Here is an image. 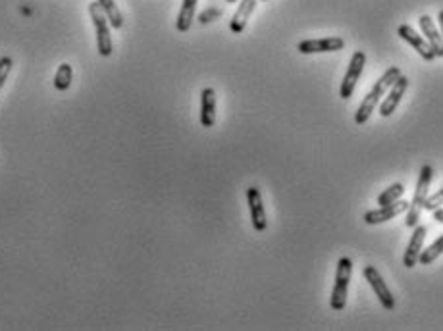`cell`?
Segmentation results:
<instances>
[{
    "label": "cell",
    "mask_w": 443,
    "mask_h": 331,
    "mask_svg": "<svg viewBox=\"0 0 443 331\" xmlns=\"http://www.w3.org/2000/svg\"><path fill=\"white\" fill-rule=\"evenodd\" d=\"M89 14H91V20H93V25H95L96 31V49H99V54L101 56H110L112 54V37H110V22L104 10L96 2H91L89 4Z\"/></svg>",
    "instance_id": "obj_4"
},
{
    "label": "cell",
    "mask_w": 443,
    "mask_h": 331,
    "mask_svg": "<svg viewBox=\"0 0 443 331\" xmlns=\"http://www.w3.org/2000/svg\"><path fill=\"white\" fill-rule=\"evenodd\" d=\"M225 2H230V4H233V2H237V0H225Z\"/></svg>",
    "instance_id": "obj_26"
},
{
    "label": "cell",
    "mask_w": 443,
    "mask_h": 331,
    "mask_svg": "<svg viewBox=\"0 0 443 331\" xmlns=\"http://www.w3.org/2000/svg\"><path fill=\"white\" fill-rule=\"evenodd\" d=\"M426 227L424 225H416L413 227V235H411V241H408V246L405 254H403V266L405 268H414L418 264V256H420L422 246H424V239H426Z\"/></svg>",
    "instance_id": "obj_12"
},
{
    "label": "cell",
    "mask_w": 443,
    "mask_h": 331,
    "mask_svg": "<svg viewBox=\"0 0 443 331\" xmlns=\"http://www.w3.org/2000/svg\"><path fill=\"white\" fill-rule=\"evenodd\" d=\"M364 64H366V54H364L363 51H356L355 54L351 56L347 73H345V77H343L342 81V87H339V96H342L343 101L351 99L353 93H355L356 83L361 80V75H363Z\"/></svg>",
    "instance_id": "obj_5"
},
{
    "label": "cell",
    "mask_w": 443,
    "mask_h": 331,
    "mask_svg": "<svg viewBox=\"0 0 443 331\" xmlns=\"http://www.w3.org/2000/svg\"><path fill=\"white\" fill-rule=\"evenodd\" d=\"M443 204V187L437 191V193H434L432 196H428L426 199V204H424V208L430 210V212H434L436 208H439Z\"/></svg>",
    "instance_id": "obj_23"
},
{
    "label": "cell",
    "mask_w": 443,
    "mask_h": 331,
    "mask_svg": "<svg viewBox=\"0 0 443 331\" xmlns=\"http://www.w3.org/2000/svg\"><path fill=\"white\" fill-rule=\"evenodd\" d=\"M261 2H268V0H261Z\"/></svg>",
    "instance_id": "obj_27"
},
{
    "label": "cell",
    "mask_w": 443,
    "mask_h": 331,
    "mask_svg": "<svg viewBox=\"0 0 443 331\" xmlns=\"http://www.w3.org/2000/svg\"><path fill=\"white\" fill-rule=\"evenodd\" d=\"M216 123V91L206 87L201 93V125L212 127Z\"/></svg>",
    "instance_id": "obj_13"
},
{
    "label": "cell",
    "mask_w": 443,
    "mask_h": 331,
    "mask_svg": "<svg viewBox=\"0 0 443 331\" xmlns=\"http://www.w3.org/2000/svg\"><path fill=\"white\" fill-rule=\"evenodd\" d=\"M99 4L102 6L104 10V14L108 18L110 25L114 29H120L124 25V18H122V12H120V8L114 0H99Z\"/></svg>",
    "instance_id": "obj_17"
},
{
    "label": "cell",
    "mask_w": 443,
    "mask_h": 331,
    "mask_svg": "<svg viewBox=\"0 0 443 331\" xmlns=\"http://www.w3.org/2000/svg\"><path fill=\"white\" fill-rule=\"evenodd\" d=\"M437 22H439V27H442V39H443V10L439 12V15H437Z\"/></svg>",
    "instance_id": "obj_25"
},
{
    "label": "cell",
    "mask_w": 443,
    "mask_h": 331,
    "mask_svg": "<svg viewBox=\"0 0 443 331\" xmlns=\"http://www.w3.org/2000/svg\"><path fill=\"white\" fill-rule=\"evenodd\" d=\"M442 254H443V235H439V237H437L436 241L428 246V249H422L420 256H418V264H422V266H428V264H432V262H434L437 256H442Z\"/></svg>",
    "instance_id": "obj_18"
},
{
    "label": "cell",
    "mask_w": 443,
    "mask_h": 331,
    "mask_svg": "<svg viewBox=\"0 0 443 331\" xmlns=\"http://www.w3.org/2000/svg\"><path fill=\"white\" fill-rule=\"evenodd\" d=\"M351 274H353V262L347 256H343L337 262L335 268V283L332 296H330V306L335 312H342L347 304V293H349V281H351Z\"/></svg>",
    "instance_id": "obj_3"
},
{
    "label": "cell",
    "mask_w": 443,
    "mask_h": 331,
    "mask_svg": "<svg viewBox=\"0 0 443 331\" xmlns=\"http://www.w3.org/2000/svg\"><path fill=\"white\" fill-rule=\"evenodd\" d=\"M403 193H405L403 183H393L392 187H387L384 193H380L378 204L380 206H385V204H392V202L399 201L401 196H403Z\"/></svg>",
    "instance_id": "obj_20"
},
{
    "label": "cell",
    "mask_w": 443,
    "mask_h": 331,
    "mask_svg": "<svg viewBox=\"0 0 443 331\" xmlns=\"http://www.w3.org/2000/svg\"><path fill=\"white\" fill-rule=\"evenodd\" d=\"M254 8H256V0H241V4L237 6L232 22H230V31H232L233 35H241L245 31L249 18L254 12Z\"/></svg>",
    "instance_id": "obj_14"
},
{
    "label": "cell",
    "mask_w": 443,
    "mask_h": 331,
    "mask_svg": "<svg viewBox=\"0 0 443 331\" xmlns=\"http://www.w3.org/2000/svg\"><path fill=\"white\" fill-rule=\"evenodd\" d=\"M73 80V70L70 64H60L58 70H56V75H54V89L56 91H68L70 85H72Z\"/></svg>",
    "instance_id": "obj_19"
},
{
    "label": "cell",
    "mask_w": 443,
    "mask_h": 331,
    "mask_svg": "<svg viewBox=\"0 0 443 331\" xmlns=\"http://www.w3.org/2000/svg\"><path fill=\"white\" fill-rule=\"evenodd\" d=\"M418 25H420V31L424 33V37H426V41H428L430 46H432V51H434L436 58L443 56V39L442 35H439V31H437L436 25H434V20H432L430 15H422L420 20H418Z\"/></svg>",
    "instance_id": "obj_15"
},
{
    "label": "cell",
    "mask_w": 443,
    "mask_h": 331,
    "mask_svg": "<svg viewBox=\"0 0 443 331\" xmlns=\"http://www.w3.org/2000/svg\"><path fill=\"white\" fill-rule=\"evenodd\" d=\"M408 202L407 201H395L392 204H385V206H380L376 210H370L364 214V222L368 225H376V223L389 222L393 218L401 216L403 212H407Z\"/></svg>",
    "instance_id": "obj_10"
},
{
    "label": "cell",
    "mask_w": 443,
    "mask_h": 331,
    "mask_svg": "<svg viewBox=\"0 0 443 331\" xmlns=\"http://www.w3.org/2000/svg\"><path fill=\"white\" fill-rule=\"evenodd\" d=\"M397 35L403 39V41H407L413 49H416V52L420 54L426 62H432L434 58H436V54H434V51H432V46H430V43L424 39V37H420L416 31H414L411 25H399V29H397Z\"/></svg>",
    "instance_id": "obj_11"
},
{
    "label": "cell",
    "mask_w": 443,
    "mask_h": 331,
    "mask_svg": "<svg viewBox=\"0 0 443 331\" xmlns=\"http://www.w3.org/2000/svg\"><path fill=\"white\" fill-rule=\"evenodd\" d=\"M12 65H14V60L10 56L0 58V91H2V87L6 85L8 75L12 72Z\"/></svg>",
    "instance_id": "obj_21"
},
{
    "label": "cell",
    "mask_w": 443,
    "mask_h": 331,
    "mask_svg": "<svg viewBox=\"0 0 443 331\" xmlns=\"http://www.w3.org/2000/svg\"><path fill=\"white\" fill-rule=\"evenodd\" d=\"M363 275L364 280L368 281V285H370V289L374 291V295L378 296V301L382 303V306H384L387 312H392V310L395 308V299H393L392 291L385 285L382 274H380L374 266H364Z\"/></svg>",
    "instance_id": "obj_6"
},
{
    "label": "cell",
    "mask_w": 443,
    "mask_h": 331,
    "mask_svg": "<svg viewBox=\"0 0 443 331\" xmlns=\"http://www.w3.org/2000/svg\"><path fill=\"white\" fill-rule=\"evenodd\" d=\"M222 8H206L204 12H201V15H199V23H203V25H206V23H211L214 22V20H218V18H222Z\"/></svg>",
    "instance_id": "obj_22"
},
{
    "label": "cell",
    "mask_w": 443,
    "mask_h": 331,
    "mask_svg": "<svg viewBox=\"0 0 443 331\" xmlns=\"http://www.w3.org/2000/svg\"><path fill=\"white\" fill-rule=\"evenodd\" d=\"M247 204L249 212H251V222H253L254 231H262L268 227V220H266V212H264V204H262V194L258 187L247 189Z\"/></svg>",
    "instance_id": "obj_9"
},
{
    "label": "cell",
    "mask_w": 443,
    "mask_h": 331,
    "mask_svg": "<svg viewBox=\"0 0 443 331\" xmlns=\"http://www.w3.org/2000/svg\"><path fill=\"white\" fill-rule=\"evenodd\" d=\"M196 2L199 0H183L182 8H180V14H177V22H175V27H177L180 33H187L191 29V23L195 20Z\"/></svg>",
    "instance_id": "obj_16"
},
{
    "label": "cell",
    "mask_w": 443,
    "mask_h": 331,
    "mask_svg": "<svg viewBox=\"0 0 443 331\" xmlns=\"http://www.w3.org/2000/svg\"><path fill=\"white\" fill-rule=\"evenodd\" d=\"M407 89H408V77L401 73L399 80L395 81V83L389 87V91H387V94H385V99L382 101V104H380V115H382V118H389V115L397 110L401 99H403L405 93H407Z\"/></svg>",
    "instance_id": "obj_7"
},
{
    "label": "cell",
    "mask_w": 443,
    "mask_h": 331,
    "mask_svg": "<svg viewBox=\"0 0 443 331\" xmlns=\"http://www.w3.org/2000/svg\"><path fill=\"white\" fill-rule=\"evenodd\" d=\"M434 220L439 223H443V208H436L434 210Z\"/></svg>",
    "instance_id": "obj_24"
},
{
    "label": "cell",
    "mask_w": 443,
    "mask_h": 331,
    "mask_svg": "<svg viewBox=\"0 0 443 331\" xmlns=\"http://www.w3.org/2000/svg\"><path fill=\"white\" fill-rule=\"evenodd\" d=\"M345 41L342 37H326V39H311L301 41L297 44V51L301 54H318V52H337L343 51Z\"/></svg>",
    "instance_id": "obj_8"
},
{
    "label": "cell",
    "mask_w": 443,
    "mask_h": 331,
    "mask_svg": "<svg viewBox=\"0 0 443 331\" xmlns=\"http://www.w3.org/2000/svg\"><path fill=\"white\" fill-rule=\"evenodd\" d=\"M432 180H434V168L428 164H424L420 168V173H418V181H416V189H414L413 202H408L407 218H405V223H407V227H411V230L418 225L422 210H424V204H426V199H428Z\"/></svg>",
    "instance_id": "obj_2"
},
{
    "label": "cell",
    "mask_w": 443,
    "mask_h": 331,
    "mask_svg": "<svg viewBox=\"0 0 443 331\" xmlns=\"http://www.w3.org/2000/svg\"><path fill=\"white\" fill-rule=\"evenodd\" d=\"M399 77H401V70L397 68V65H392L389 70H385V73L380 75V80L376 81V85L372 87V91L364 96L363 102H361V106H358V110L355 112L356 125H364V123L370 120L372 112H374L376 106L382 102L385 93L389 91V87H392L395 81L399 80Z\"/></svg>",
    "instance_id": "obj_1"
}]
</instances>
